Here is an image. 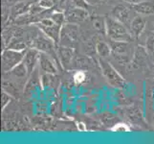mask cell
<instances>
[{"mask_svg":"<svg viewBox=\"0 0 154 144\" xmlns=\"http://www.w3.org/2000/svg\"><path fill=\"white\" fill-rule=\"evenodd\" d=\"M106 35L112 40L130 42L133 40L131 32L126 26L113 17H106Z\"/></svg>","mask_w":154,"mask_h":144,"instance_id":"1","label":"cell"},{"mask_svg":"<svg viewBox=\"0 0 154 144\" xmlns=\"http://www.w3.org/2000/svg\"><path fill=\"white\" fill-rule=\"evenodd\" d=\"M99 65L103 77L110 86L116 88H123L125 87L126 81L109 62L106 61L105 59L100 58Z\"/></svg>","mask_w":154,"mask_h":144,"instance_id":"2","label":"cell"},{"mask_svg":"<svg viewBox=\"0 0 154 144\" xmlns=\"http://www.w3.org/2000/svg\"><path fill=\"white\" fill-rule=\"evenodd\" d=\"M56 46H57L56 42L41 31L39 34H38L35 37H34V38L32 39L31 43H30V47L35 48V49H38L41 53L49 54L50 56L54 58L55 61L57 60L58 62H60L58 58H57V54Z\"/></svg>","mask_w":154,"mask_h":144,"instance_id":"3","label":"cell"},{"mask_svg":"<svg viewBox=\"0 0 154 144\" xmlns=\"http://www.w3.org/2000/svg\"><path fill=\"white\" fill-rule=\"evenodd\" d=\"M26 50H15L12 48L4 49L1 55V67L3 72L12 71L15 66L22 62Z\"/></svg>","mask_w":154,"mask_h":144,"instance_id":"4","label":"cell"},{"mask_svg":"<svg viewBox=\"0 0 154 144\" xmlns=\"http://www.w3.org/2000/svg\"><path fill=\"white\" fill-rule=\"evenodd\" d=\"M36 26H38V29L41 32H43L46 36H48L50 39L54 40L57 44L60 43L61 26L57 24L51 18L40 19L38 22L36 23Z\"/></svg>","mask_w":154,"mask_h":144,"instance_id":"5","label":"cell"},{"mask_svg":"<svg viewBox=\"0 0 154 144\" xmlns=\"http://www.w3.org/2000/svg\"><path fill=\"white\" fill-rule=\"evenodd\" d=\"M79 39V27L75 23L66 22L61 27L60 44L72 47Z\"/></svg>","mask_w":154,"mask_h":144,"instance_id":"6","label":"cell"},{"mask_svg":"<svg viewBox=\"0 0 154 144\" xmlns=\"http://www.w3.org/2000/svg\"><path fill=\"white\" fill-rule=\"evenodd\" d=\"M148 58L150 57L148 55L146 46L137 45L133 53V57L131 59V66L134 69H141L146 66Z\"/></svg>","mask_w":154,"mask_h":144,"instance_id":"7","label":"cell"},{"mask_svg":"<svg viewBox=\"0 0 154 144\" xmlns=\"http://www.w3.org/2000/svg\"><path fill=\"white\" fill-rule=\"evenodd\" d=\"M65 18L66 22L68 23H75L78 24L79 22H83L89 18L88 10L82 8L72 7L65 10Z\"/></svg>","mask_w":154,"mask_h":144,"instance_id":"8","label":"cell"},{"mask_svg":"<svg viewBox=\"0 0 154 144\" xmlns=\"http://www.w3.org/2000/svg\"><path fill=\"white\" fill-rule=\"evenodd\" d=\"M40 54H41L40 51H38V49H35V48H33V47H30L26 50L24 59H23V62L28 69V74H32V72L35 70L36 63L39 62Z\"/></svg>","mask_w":154,"mask_h":144,"instance_id":"9","label":"cell"},{"mask_svg":"<svg viewBox=\"0 0 154 144\" xmlns=\"http://www.w3.org/2000/svg\"><path fill=\"white\" fill-rule=\"evenodd\" d=\"M111 17H113L125 25H130L132 21L130 8H127L124 5H117V6H115L112 9V12H111Z\"/></svg>","mask_w":154,"mask_h":144,"instance_id":"10","label":"cell"},{"mask_svg":"<svg viewBox=\"0 0 154 144\" xmlns=\"http://www.w3.org/2000/svg\"><path fill=\"white\" fill-rule=\"evenodd\" d=\"M57 54L58 61H60L61 66L64 69H68L69 66L71 65L72 59L74 56V49L73 47H68L64 45H60L57 47Z\"/></svg>","mask_w":154,"mask_h":144,"instance_id":"11","label":"cell"},{"mask_svg":"<svg viewBox=\"0 0 154 144\" xmlns=\"http://www.w3.org/2000/svg\"><path fill=\"white\" fill-rule=\"evenodd\" d=\"M38 62H39L41 69L45 73L53 74V75H55V74L57 73V67L56 66V61L54 60V58L50 56L49 54L41 53Z\"/></svg>","mask_w":154,"mask_h":144,"instance_id":"12","label":"cell"},{"mask_svg":"<svg viewBox=\"0 0 154 144\" xmlns=\"http://www.w3.org/2000/svg\"><path fill=\"white\" fill-rule=\"evenodd\" d=\"M146 21L144 18H142L141 15H136L133 18L130 24V32L133 38L137 39L143 34V32L146 29Z\"/></svg>","mask_w":154,"mask_h":144,"instance_id":"13","label":"cell"},{"mask_svg":"<svg viewBox=\"0 0 154 144\" xmlns=\"http://www.w3.org/2000/svg\"><path fill=\"white\" fill-rule=\"evenodd\" d=\"M130 9L140 14L150 15L154 14V2L146 0V1H143L140 3L130 5Z\"/></svg>","mask_w":154,"mask_h":144,"instance_id":"14","label":"cell"},{"mask_svg":"<svg viewBox=\"0 0 154 144\" xmlns=\"http://www.w3.org/2000/svg\"><path fill=\"white\" fill-rule=\"evenodd\" d=\"M32 4L31 2H25L24 1H19V2H17L14 7L12 9V14L13 17H21V15H24L26 14H28L31 10V7H32Z\"/></svg>","mask_w":154,"mask_h":144,"instance_id":"15","label":"cell"},{"mask_svg":"<svg viewBox=\"0 0 154 144\" xmlns=\"http://www.w3.org/2000/svg\"><path fill=\"white\" fill-rule=\"evenodd\" d=\"M93 28L100 34L106 35V18L100 15H93L91 18Z\"/></svg>","mask_w":154,"mask_h":144,"instance_id":"16","label":"cell"},{"mask_svg":"<svg viewBox=\"0 0 154 144\" xmlns=\"http://www.w3.org/2000/svg\"><path fill=\"white\" fill-rule=\"evenodd\" d=\"M109 45H110L111 50H112L114 54L124 55V54H126V52H127V45H128V42L111 40Z\"/></svg>","mask_w":154,"mask_h":144,"instance_id":"17","label":"cell"},{"mask_svg":"<svg viewBox=\"0 0 154 144\" xmlns=\"http://www.w3.org/2000/svg\"><path fill=\"white\" fill-rule=\"evenodd\" d=\"M96 50H97V54L100 56V58L106 59L110 54L112 53L111 50V47L109 43H106L104 41H98L96 44Z\"/></svg>","mask_w":154,"mask_h":144,"instance_id":"18","label":"cell"},{"mask_svg":"<svg viewBox=\"0 0 154 144\" xmlns=\"http://www.w3.org/2000/svg\"><path fill=\"white\" fill-rule=\"evenodd\" d=\"M126 116L131 122H140L142 118L141 110L136 106L129 107L126 110Z\"/></svg>","mask_w":154,"mask_h":144,"instance_id":"19","label":"cell"},{"mask_svg":"<svg viewBox=\"0 0 154 144\" xmlns=\"http://www.w3.org/2000/svg\"><path fill=\"white\" fill-rule=\"evenodd\" d=\"M146 48L150 59L154 62V32H149V34L146 37Z\"/></svg>","mask_w":154,"mask_h":144,"instance_id":"20","label":"cell"},{"mask_svg":"<svg viewBox=\"0 0 154 144\" xmlns=\"http://www.w3.org/2000/svg\"><path fill=\"white\" fill-rule=\"evenodd\" d=\"M53 20L55 21L57 24H58L60 26H62L66 23V18H65V14L63 12H60V11H55L54 13L51 14L50 17Z\"/></svg>","mask_w":154,"mask_h":144,"instance_id":"21","label":"cell"},{"mask_svg":"<svg viewBox=\"0 0 154 144\" xmlns=\"http://www.w3.org/2000/svg\"><path fill=\"white\" fill-rule=\"evenodd\" d=\"M12 72L14 76L19 77V78H23L26 75H28V69H27V67H26V66L24 65L23 62L21 63H19L17 66H15L12 70Z\"/></svg>","mask_w":154,"mask_h":144,"instance_id":"22","label":"cell"},{"mask_svg":"<svg viewBox=\"0 0 154 144\" xmlns=\"http://www.w3.org/2000/svg\"><path fill=\"white\" fill-rule=\"evenodd\" d=\"M33 74V78H30V80L27 83V86H26V90H32V89H35V87H36V84H41V81L38 79V72L36 70H34L32 72Z\"/></svg>","mask_w":154,"mask_h":144,"instance_id":"23","label":"cell"},{"mask_svg":"<svg viewBox=\"0 0 154 144\" xmlns=\"http://www.w3.org/2000/svg\"><path fill=\"white\" fill-rule=\"evenodd\" d=\"M73 79H74V82H75L76 84H78V85L84 83V82H85V80H86L85 71H83V70L76 71L75 74H74V76H73Z\"/></svg>","mask_w":154,"mask_h":144,"instance_id":"24","label":"cell"},{"mask_svg":"<svg viewBox=\"0 0 154 144\" xmlns=\"http://www.w3.org/2000/svg\"><path fill=\"white\" fill-rule=\"evenodd\" d=\"M70 3L73 5V7L82 8L86 10H89L90 6H91L88 0H70Z\"/></svg>","mask_w":154,"mask_h":144,"instance_id":"25","label":"cell"},{"mask_svg":"<svg viewBox=\"0 0 154 144\" xmlns=\"http://www.w3.org/2000/svg\"><path fill=\"white\" fill-rule=\"evenodd\" d=\"M102 119H103V122L105 124V125H111V126H114L115 125V122L117 120L116 118V116L112 114H110V113H105L103 114V117H102Z\"/></svg>","mask_w":154,"mask_h":144,"instance_id":"26","label":"cell"},{"mask_svg":"<svg viewBox=\"0 0 154 144\" xmlns=\"http://www.w3.org/2000/svg\"><path fill=\"white\" fill-rule=\"evenodd\" d=\"M1 100H2V103H1V108L2 110H5V108L9 105V103L12 101V96L9 92H7L6 90H2V96H1Z\"/></svg>","mask_w":154,"mask_h":144,"instance_id":"27","label":"cell"},{"mask_svg":"<svg viewBox=\"0 0 154 144\" xmlns=\"http://www.w3.org/2000/svg\"><path fill=\"white\" fill-rule=\"evenodd\" d=\"M52 75L53 74H49V73H46L44 75L41 76V86L43 88H47L50 86V84L52 82Z\"/></svg>","mask_w":154,"mask_h":144,"instance_id":"28","label":"cell"},{"mask_svg":"<svg viewBox=\"0 0 154 144\" xmlns=\"http://www.w3.org/2000/svg\"><path fill=\"white\" fill-rule=\"evenodd\" d=\"M111 130L112 131H115V132H122V133H125V132H128L130 129L129 127L127 126L126 124H124V123H118V124H115L112 128H111Z\"/></svg>","mask_w":154,"mask_h":144,"instance_id":"29","label":"cell"},{"mask_svg":"<svg viewBox=\"0 0 154 144\" xmlns=\"http://www.w3.org/2000/svg\"><path fill=\"white\" fill-rule=\"evenodd\" d=\"M38 5L41 8H43L45 10H49L54 7L55 2H54V0H39Z\"/></svg>","mask_w":154,"mask_h":144,"instance_id":"30","label":"cell"},{"mask_svg":"<svg viewBox=\"0 0 154 144\" xmlns=\"http://www.w3.org/2000/svg\"><path fill=\"white\" fill-rule=\"evenodd\" d=\"M124 1L130 4V5H133V4H137V3H140L143 1H146V0H124Z\"/></svg>","mask_w":154,"mask_h":144,"instance_id":"31","label":"cell"},{"mask_svg":"<svg viewBox=\"0 0 154 144\" xmlns=\"http://www.w3.org/2000/svg\"><path fill=\"white\" fill-rule=\"evenodd\" d=\"M103 1H105V0H89V2L91 3V2H94V3H100V2H103Z\"/></svg>","mask_w":154,"mask_h":144,"instance_id":"32","label":"cell"},{"mask_svg":"<svg viewBox=\"0 0 154 144\" xmlns=\"http://www.w3.org/2000/svg\"><path fill=\"white\" fill-rule=\"evenodd\" d=\"M152 74H153V77H154V66L152 67Z\"/></svg>","mask_w":154,"mask_h":144,"instance_id":"33","label":"cell"}]
</instances>
